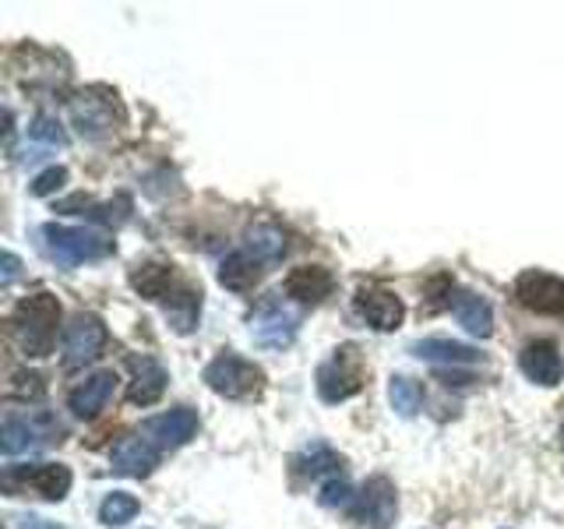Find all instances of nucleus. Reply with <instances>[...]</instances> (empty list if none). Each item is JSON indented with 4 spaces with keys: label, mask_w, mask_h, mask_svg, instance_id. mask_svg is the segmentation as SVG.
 <instances>
[{
    "label": "nucleus",
    "mask_w": 564,
    "mask_h": 529,
    "mask_svg": "<svg viewBox=\"0 0 564 529\" xmlns=\"http://www.w3.org/2000/svg\"><path fill=\"white\" fill-rule=\"evenodd\" d=\"M57 325H61V304H57V296H50V293H32L11 311V335L18 349L32 360L53 353Z\"/></svg>",
    "instance_id": "f257e3e1"
},
{
    "label": "nucleus",
    "mask_w": 564,
    "mask_h": 529,
    "mask_svg": "<svg viewBox=\"0 0 564 529\" xmlns=\"http://www.w3.org/2000/svg\"><path fill=\"white\" fill-rule=\"evenodd\" d=\"M40 247L50 261L64 264V269H75V264H85V261H102L113 255V240H106L96 229L61 226V223H46L40 229Z\"/></svg>",
    "instance_id": "f03ea898"
},
{
    "label": "nucleus",
    "mask_w": 564,
    "mask_h": 529,
    "mask_svg": "<svg viewBox=\"0 0 564 529\" xmlns=\"http://www.w3.org/2000/svg\"><path fill=\"white\" fill-rule=\"evenodd\" d=\"M61 423L43 410H8L4 413V431H0V449L4 455H25V452H40L50 441H57Z\"/></svg>",
    "instance_id": "7ed1b4c3"
},
{
    "label": "nucleus",
    "mask_w": 564,
    "mask_h": 529,
    "mask_svg": "<svg viewBox=\"0 0 564 529\" xmlns=\"http://www.w3.org/2000/svg\"><path fill=\"white\" fill-rule=\"evenodd\" d=\"M205 385L216 396H226V399H251V396L261 392L264 370L258 364H251V360H243L240 353L226 349L205 367Z\"/></svg>",
    "instance_id": "20e7f679"
},
{
    "label": "nucleus",
    "mask_w": 564,
    "mask_h": 529,
    "mask_svg": "<svg viewBox=\"0 0 564 529\" xmlns=\"http://www.w3.org/2000/svg\"><path fill=\"white\" fill-rule=\"evenodd\" d=\"M364 388V360L357 346H339L317 367V396L325 402H346Z\"/></svg>",
    "instance_id": "39448f33"
},
{
    "label": "nucleus",
    "mask_w": 564,
    "mask_h": 529,
    "mask_svg": "<svg viewBox=\"0 0 564 529\" xmlns=\"http://www.w3.org/2000/svg\"><path fill=\"white\" fill-rule=\"evenodd\" d=\"M349 516L357 519L360 526H370V529H388L399 516V494H395V484L388 481V476H370V481L360 487L357 501H352Z\"/></svg>",
    "instance_id": "423d86ee"
},
{
    "label": "nucleus",
    "mask_w": 564,
    "mask_h": 529,
    "mask_svg": "<svg viewBox=\"0 0 564 529\" xmlns=\"http://www.w3.org/2000/svg\"><path fill=\"white\" fill-rule=\"evenodd\" d=\"M117 106L113 99L99 93V88H88V93H78L70 99V123L78 128L82 138L88 141H102L117 131Z\"/></svg>",
    "instance_id": "0eeeda50"
},
{
    "label": "nucleus",
    "mask_w": 564,
    "mask_h": 529,
    "mask_svg": "<svg viewBox=\"0 0 564 529\" xmlns=\"http://www.w3.org/2000/svg\"><path fill=\"white\" fill-rule=\"evenodd\" d=\"M516 296L525 311L546 314V317H564V279L529 269L516 279Z\"/></svg>",
    "instance_id": "6e6552de"
},
{
    "label": "nucleus",
    "mask_w": 564,
    "mask_h": 529,
    "mask_svg": "<svg viewBox=\"0 0 564 529\" xmlns=\"http://www.w3.org/2000/svg\"><path fill=\"white\" fill-rule=\"evenodd\" d=\"M141 438H149L159 452H173L187 445V441L198 434V413L187 410V406H176V410H166L159 417H149L141 423Z\"/></svg>",
    "instance_id": "1a4fd4ad"
},
{
    "label": "nucleus",
    "mask_w": 564,
    "mask_h": 529,
    "mask_svg": "<svg viewBox=\"0 0 564 529\" xmlns=\"http://www.w3.org/2000/svg\"><path fill=\"white\" fill-rule=\"evenodd\" d=\"M106 346V325L96 314H78L64 328V367H85L93 364Z\"/></svg>",
    "instance_id": "9d476101"
},
{
    "label": "nucleus",
    "mask_w": 564,
    "mask_h": 529,
    "mask_svg": "<svg viewBox=\"0 0 564 529\" xmlns=\"http://www.w3.org/2000/svg\"><path fill=\"white\" fill-rule=\"evenodd\" d=\"M300 332V317L293 311H286L282 304H275V300H269L254 317H251V335L254 343L264 346V349H286L293 346Z\"/></svg>",
    "instance_id": "9b49d317"
},
{
    "label": "nucleus",
    "mask_w": 564,
    "mask_h": 529,
    "mask_svg": "<svg viewBox=\"0 0 564 529\" xmlns=\"http://www.w3.org/2000/svg\"><path fill=\"white\" fill-rule=\"evenodd\" d=\"M352 304H357V314L375 332H392L402 325V317H405L402 300L384 287H360L357 296H352Z\"/></svg>",
    "instance_id": "f8f14e48"
},
{
    "label": "nucleus",
    "mask_w": 564,
    "mask_h": 529,
    "mask_svg": "<svg viewBox=\"0 0 564 529\" xmlns=\"http://www.w3.org/2000/svg\"><path fill=\"white\" fill-rule=\"evenodd\" d=\"M113 392H117L113 370H96L93 378H85V381H78L75 388H70L67 406H70V413H75V417L93 420V417H99L106 410V406H110Z\"/></svg>",
    "instance_id": "ddd939ff"
},
{
    "label": "nucleus",
    "mask_w": 564,
    "mask_h": 529,
    "mask_svg": "<svg viewBox=\"0 0 564 529\" xmlns=\"http://www.w3.org/2000/svg\"><path fill=\"white\" fill-rule=\"evenodd\" d=\"M131 367V385H128V402L131 406H152L163 399L166 392V367L159 364L155 357H149V353H141V357H131L128 360Z\"/></svg>",
    "instance_id": "4468645a"
},
{
    "label": "nucleus",
    "mask_w": 564,
    "mask_h": 529,
    "mask_svg": "<svg viewBox=\"0 0 564 529\" xmlns=\"http://www.w3.org/2000/svg\"><path fill=\"white\" fill-rule=\"evenodd\" d=\"M8 481L32 487L46 501H64L70 490V469L61 463H35V466H14Z\"/></svg>",
    "instance_id": "2eb2a0df"
},
{
    "label": "nucleus",
    "mask_w": 564,
    "mask_h": 529,
    "mask_svg": "<svg viewBox=\"0 0 564 529\" xmlns=\"http://www.w3.org/2000/svg\"><path fill=\"white\" fill-rule=\"evenodd\" d=\"M519 367H522V375L529 381H536L543 388H551L564 378V357H561V349L554 339H536V343H529L522 349V357H519Z\"/></svg>",
    "instance_id": "dca6fc26"
},
{
    "label": "nucleus",
    "mask_w": 564,
    "mask_h": 529,
    "mask_svg": "<svg viewBox=\"0 0 564 529\" xmlns=\"http://www.w3.org/2000/svg\"><path fill=\"white\" fill-rule=\"evenodd\" d=\"M282 290H286V296H293L296 304H322L335 290V276L325 264H300V269H293L282 279Z\"/></svg>",
    "instance_id": "f3484780"
},
{
    "label": "nucleus",
    "mask_w": 564,
    "mask_h": 529,
    "mask_svg": "<svg viewBox=\"0 0 564 529\" xmlns=\"http://www.w3.org/2000/svg\"><path fill=\"white\" fill-rule=\"evenodd\" d=\"M110 463H113V473H120V476H149L159 463V449L149 438L131 434L113 449Z\"/></svg>",
    "instance_id": "a211bd4d"
},
{
    "label": "nucleus",
    "mask_w": 564,
    "mask_h": 529,
    "mask_svg": "<svg viewBox=\"0 0 564 529\" xmlns=\"http://www.w3.org/2000/svg\"><path fill=\"white\" fill-rule=\"evenodd\" d=\"M452 311L458 317V325H463L469 335H476V339H487V335L494 332V307L487 304L480 293L463 290L452 300Z\"/></svg>",
    "instance_id": "6ab92c4d"
},
{
    "label": "nucleus",
    "mask_w": 564,
    "mask_h": 529,
    "mask_svg": "<svg viewBox=\"0 0 564 529\" xmlns=\"http://www.w3.org/2000/svg\"><path fill=\"white\" fill-rule=\"evenodd\" d=\"M420 360H431V364H452V367H466V364H480V353L466 343H455V339H420L410 346Z\"/></svg>",
    "instance_id": "aec40b11"
},
{
    "label": "nucleus",
    "mask_w": 564,
    "mask_h": 529,
    "mask_svg": "<svg viewBox=\"0 0 564 529\" xmlns=\"http://www.w3.org/2000/svg\"><path fill=\"white\" fill-rule=\"evenodd\" d=\"M243 251L261 264H275V261H282V255H286V234L269 223L251 226L243 237Z\"/></svg>",
    "instance_id": "412c9836"
},
{
    "label": "nucleus",
    "mask_w": 564,
    "mask_h": 529,
    "mask_svg": "<svg viewBox=\"0 0 564 529\" xmlns=\"http://www.w3.org/2000/svg\"><path fill=\"white\" fill-rule=\"evenodd\" d=\"M261 276V261H254L251 255L243 251H234V255H226L223 264H219V282L226 290H234V293H243V290H251L254 282Z\"/></svg>",
    "instance_id": "4be33fe9"
},
{
    "label": "nucleus",
    "mask_w": 564,
    "mask_h": 529,
    "mask_svg": "<svg viewBox=\"0 0 564 529\" xmlns=\"http://www.w3.org/2000/svg\"><path fill=\"white\" fill-rule=\"evenodd\" d=\"M131 287L145 300H166L173 293V269L163 261H145L131 272Z\"/></svg>",
    "instance_id": "5701e85b"
},
{
    "label": "nucleus",
    "mask_w": 564,
    "mask_h": 529,
    "mask_svg": "<svg viewBox=\"0 0 564 529\" xmlns=\"http://www.w3.org/2000/svg\"><path fill=\"white\" fill-rule=\"evenodd\" d=\"M198 314H202V290L181 287L166 296V317L173 322L176 332H191L198 325Z\"/></svg>",
    "instance_id": "b1692460"
},
{
    "label": "nucleus",
    "mask_w": 564,
    "mask_h": 529,
    "mask_svg": "<svg viewBox=\"0 0 564 529\" xmlns=\"http://www.w3.org/2000/svg\"><path fill=\"white\" fill-rule=\"evenodd\" d=\"M293 466H296V473H304L314 481V476L339 473L343 469V455L335 449H328L325 441H311V445L293 458Z\"/></svg>",
    "instance_id": "393cba45"
},
{
    "label": "nucleus",
    "mask_w": 564,
    "mask_h": 529,
    "mask_svg": "<svg viewBox=\"0 0 564 529\" xmlns=\"http://www.w3.org/2000/svg\"><path fill=\"white\" fill-rule=\"evenodd\" d=\"M29 141H32L35 159H40V152H57V149H64L67 145V134H64L57 117L40 114V117L32 120V128H29Z\"/></svg>",
    "instance_id": "a878e982"
},
{
    "label": "nucleus",
    "mask_w": 564,
    "mask_h": 529,
    "mask_svg": "<svg viewBox=\"0 0 564 529\" xmlns=\"http://www.w3.org/2000/svg\"><path fill=\"white\" fill-rule=\"evenodd\" d=\"M388 399H392V410L399 417H416L420 406H423V388L413 378L395 375L392 381H388Z\"/></svg>",
    "instance_id": "bb28decb"
},
{
    "label": "nucleus",
    "mask_w": 564,
    "mask_h": 529,
    "mask_svg": "<svg viewBox=\"0 0 564 529\" xmlns=\"http://www.w3.org/2000/svg\"><path fill=\"white\" fill-rule=\"evenodd\" d=\"M138 516V498L128 490H113L106 494V501L99 505V522L102 526H123Z\"/></svg>",
    "instance_id": "cd10ccee"
},
{
    "label": "nucleus",
    "mask_w": 564,
    "mask_h": 529,
    "mask_svg": "<svg viewBox=\"0 0 564 529\" xmlns=\"http://www.w3.org/2000/svg\"><path fill=\"white\" fill-rule=\"evenodd\" d=\"M352 501H357V494H352L349 484L339 481V476H332V481L322 487V505L325 508H352Z\"/></svg>",
    "instance_id": "c85d7f7f"
},
{
    "label": "nucleus",
    "mask_w": 564,
    "mask_h": 529,
    "mask_svg": "<svg viewBox=\"0 0 564 529\" xmlns=\"http://www.w3.org/2000/svg\"><path fill=\"white\" fill-rule=\"evenodd\" d=\"M67 184V170L64 166H50L46 173H40V176H35V181H32V194H35V198H46V194H53V191H61Z\"/></svg>",
    "instance_id": "c756f323"
},
{
    "label": "nucleus",
    "mask_w": 564,
    "mask_h": 529,
    "mask_svg": "<svg viewBox=\"0 0 564 529\" xmlns=\"http://www.w3.org/2000/svg\"><path fill=\"white\" fill-rule=\"evenodd\" d=\"M8 396H32V399H40L43 396V378L40 375H14L11 385H8Z\"/></svg>",
    "instance_id": "7c9ffc66"
},
{
    "label": "nucleus",
    "mask_w": 564,
    "mask_h": 529,
    "mask_svg": "<svg viewBox=\"0 0 564 529\" xmlns=\"http://www.w3.org/2000/svg\"><path fill=\"white\" fill-rule=\"evenodd\" d=\"M8 529H64V526L50 522V519H40V516H11Z\"/></svg>",
    "instance_id": "2f4dec72"
},
{
    "label": "nucleus",
    "mask_w": 564,
    "mask_h": 529,
    "mask_svg": "<svg viewBox=\"0 0 564 529\" xmlns=\"http://www.w3.org/2000/svg\"><path fill=\"white\" fill-rule=\"evenodd\" d=\"M18 279V258L11 251H4V272H0V287H11Z\"/></svg>",
    "instance_id": "473e14b6"
}]
</instances>
